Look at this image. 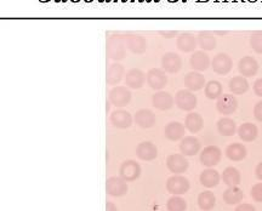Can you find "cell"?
<instances>
[{
	"label": "cell",
	"instance_id": "e0dca14e",
	"mask_svg": "<svg viewBox=\"0 0 262 211\" xmlns=\"http://www.w3.org/2000/svg\"><path fill=\"white\" fill-rule=\"evenodd\" d=\"M136 156L141 160L151 161L158 156V148L152 142H141L136 147Z\"/></svg>",
	"mask_w": 262,
	"mask_h": 211
},
{
	"label": "cell",
	"instance_id": "6da1fadb",
	"mask_svg": "<svg viewBox=\"0 0 262 211\" xmlns=\"http://www.w3.org/2000/svg\"><path fill=\"white\" fill-rule=\"evenodd\" d=\"M106 52L111 60L121 61L126 56V42L125 37L112 36L106 43Z\"/></svg>",
	"mask_w": 262,
	"mask_h": 211
},
{
	"label": "cell",
	"instance_id": "277c9868",
	"mask_svg": "<svg viewBox=\"0 0 262 211\" xmlns=\"http://www.w3.org/2000/svg\"><path fill=\"white\" fill-rule=\"evenodd\" d=\"M119 175L124 181L133 182L141 176V166L135 160H125L120 165Z\"/></svg>",
	"mask_w": 262,
	"mask_h": 211
},
{
	"label": "cell",
	"instance_id": "7dc6e473",
	"mask_svg": "<svg viewBox=\"0 0 262 211\" xmlns=\"http://www.w3.org/2000/svg\"><path fill=\"white\" fill-rule=\"evenodd\" d=\"M216 34H218V36H224V34H227V32H216Z\"/></svg>",
	"mask_w": 262,
	"mask_h": 211
},
{
	"label": "cell",
	"instance_id": "7bdbcfd3",
	"mask_svg": "<svg viewBox=\"0 0 262 211\" xmlns=\"http://www.w3.org/2000/svg\"><path fill=\"white\" fill-rule=\"evenodd\" d=\"M159 34L163 36L164 38H174V37L179 36V32L177 30H160Z\"/></svg>",
	"mask_w": 262,
	"mask_h": 211
},
{
	"label": "cell",
	"instance_id": "f546056e",
	"mask_svg": "<svg viewBox=\"0 0 262 211\" xmlns=\"http://www.w3.org/2000/svg\"><path fill=\"white\" fill-rule=\"evenodd\" d=\"M248 154L245 146L242 144H232L226 148V156L232 161L243 160Z\"/></svg>",
	"mask_w": 262,
	"mask_h": 211
},
{
	"label": "cell",
	"instance_id": "4316f807",
	"mask_svg": "<svg viewBox=\"0 0 262 211\" xmlns=\"http://www.w3.org/2000/svg\"><path fill=\"white\" fill-rule=\"evenodd\" d=\"M196 42H198V45L201 46L203 50L210 51L216 48V38L209 30H202V32H199L198 37H196Z\"/></svg>",
	"mask_w": 262,
	"mask_h": 211
},
{
	"label": "cell",
	"instance_id": "7a4b0ae2",
	"mask_svg": "<svg viewBox=\"0 0 262 211\" xmlns=\"http://www.w3.org/2000/svg\"><path fill=\"white\" fill-rule=\"evenodd\" d=\"M189 185L188 179H186L185 176L181 175H174L168 180L167 182V189L170 194L174 195H181L185 194L189 191Z\"/></svg>",
	"mask_w": 262,
	"mask_h": 211
},
{
	"label": "cell",
	"instance_id": "ab89813d",
	"mask_svg": "<svg viewBox=\"0 0 262 211\" xmlns=\"http://www.w3.org/2000/svg\"><path fill=\"white\" fill-rule=\"evenodd\" d=\"M254 117L255 119L262 123V101L257 102L254 107Z\"/></svg>",
	"mask_w": 262,
	"mask_h": 211
},
{
	"label": "cell",
	"instance_id": "74e56055",
	"mask_svg": "<svg viewBox=\"0 0 262 211\" xmlns=\"http://www.w3.org/2000/svg\"><path fill=\"white\" fill-rule=\"evenodd\" d=\"M250 45L252 50L257 54H262V30H256L251 34Z\"/></svg>",
	"mask_w": 262,
	"mask_h": 211
},
{
	"label": "cell",
	"instance_id": "f6af8a7d",
	"mask_svg": "<svg viewBox=\"0 0 262 211\" xmlns=\"http://www.w3.org/2000/svg\"><path fill=\"white\" fill-rule=\"evenodd\" d=\"M106 211H118V207L112 201H107V204H106Z\"/></svg>",
	"mask_w": 262,
	"mask_h": 211
},
{
	"label": "cell",
	"instance_id": "52a82bcc",
	"mask_svg": "<svg viewBox=\"0 0 262 211\" xmlns=\"http://www.w3.org/2000/svg\"><path fill=\"white\" fill-rule=\"evenodd\" d=\"M221 157H222V152H221L217 146H208V147H205L202 151L199 159H201V163L203 165L211 167L220 163Z\"/></svg>",
	"mask_w": 262,
	"mask_h": 211
},
{
	"label": "cell",
	"instance_id": "2e32d148",
	"mask_svg": "<svg viewBox=\"0 0 262 211\" xmlns=\"http://www.w3.org/2000/svg\"><path fill=\"white\" fill-rule=\"evenodd\" d=\"M111 123L118 129H127L133 124V117L129 112L124 110H115L111 114Z\"/></svg>",
	"mask_w": 262,
	"mask_h": 211
},
{
	"label": "cell",
	"instance_id": "7c38bea8",
	"mask_svg": "<svg viewBox=\"0 0 262 211\" xmlns=\"http://www.w3.org/2000/svg\"><path fill=\"white\" fill-rule=\"evenodd\" d=\"M233 62L232 58L227 54H218L214 57L213 62H211V67H213L214 72L220 74V76H224V74L230 73L232 69Z\"/></svg>",
	"mask_w": 262,
	"mask_h": 211
},
{
	"label": "cell",
	"instance_id": "d590c367",
	"mask_svg": "<svg viewBox=\"0 0 262 211\" xmlns=\"http://www.w3.org/2000/svg\"><path fill=\"white\" fill-rule=\"evenodd\" d=\"M205 96L209 100H218L222 95V84L217 80H210L204 89Z\"/></svg>",
	"mask_w": 262,
	"mask_h": 211
},
{
	"label": "cell",
	"instance_id": "ac0fdd59",
	"mask_svg": "<svg viewBox=\"0 0 262 211\" xmlns=\"http://www.w3.org/2000/svg\"><path fill=\"white\" fill-rule=\"evenodd\" d=\"M147 76L142 72L141 69L133 68L125 76V84L131 89H141L145 84Z\"/></svg>",
	"mask_w": 262,
	"mask_h": 211
},
{
	"label": "cell",
	"instance_id": "f35d334b",
	"mask_svg": "<svg viewBox=\"0 0 262 211\" xmlns=\"http://www.w3.org/2000/svg\"><path fill=\"white\" fill-rule=\"evenodd\" d=\"M251 197L252 199L257 201V203H262V182L252 186Z\"/></svg>",
	"mask_w": 262,
	"mask_h": 211
},
{
	"label": "cell",
	"instance_id": "d6986e66",
	"mask_svg": "<svg viewBox=\"0 0 262 211\" xmlns=\"http://www.w3.org/2000/svg\"><path fill=\"white\" fill-rule=\"evenodd\" d=\"M196 38L193 36L192 33L189 32H185V33H181L179 37H177L176 40V45L177 49L183 52H192L194 51V49L196 48Z\"/></svg>",
	"mask_w": 262,
	"mask_h": 211
},
{
	"label": "cell",
	"instance_id": "1f68e13d",
	"mask_svg": "<svg viewBox=\"0 0 262 211\" xmlns=\"http://www.w3.org/2000/svg\"><path fill=\"white\" fill-rule=\"evenodd\" d=\"M230 90L235 95H243L249 90V83L243 76L233 77L230 80Z\"/></svg>",
	"mask_w": 262,
	"mask_h": 211
},
{
	"label": "cell",
	"instance_id": "bcb514c9",
	"mask_svg": "<svg viewBox=\"0 0 262 211\" xmlns=\"http://www.w3.org/2000/svg\"><path fill=\"white\" fill-rule=\"evenodd\" d=\"M109 107H111V102L107 101V103H106V111L109 112Z\"/></svg>",
	"mask_w": 262,
	"mask_h": 211
},
{
	"label": "cell",
	"instance_id": "603a6c76",
	"mask_svg": "<svg viewBox=\"0 0 262 211\" xmlns=\"http://www.w3.org/2000/svg\"><path fill=\"white\" fill-rule=\"evenodd\" d=\"M125 69H124L123 64L119 63H112L107 69V76H106V82L108 85H117L121 82Z\"/></svg>",
	"mask_w": 262,
	"mask_h": 211
},
{
	"label": "cell",
	"instance_id": "30bf717a",
	"mask_svg": "<svg viewBox=\"0 0 262 211\" xmlns=\"http://www.w3.org/2000/svg\"><path fill=\"white\" fill-rule=\"evenodd\" d=\"M125 42H126V48L129 49L131 52L134 54H139L141 55L143 52H146L148 48L147 40L143 38L142 36H139V34H134L130 33L125 37Z\"/></svg>",
	"mask_w": 262,
	"mask_h": 211
},
{
	"label": "cell",
	"instance_id": "5b68a950",
	"mask_svg": "<svg viewBox=\"0 0 262 211\" xmlns=\"http://www.w3.org/2000/svg\"><path fill=\"white\" fill-rule=\"evenodd\" d=\"M175 103L182 111H193L196 107V96L189 90H180L175 96Z\"/></svg>",
	"mask_w": 262,
	"mask_h": 211
},
{
	"label": "cell",
	"instance_id": "7402d4cb",
	"mask_svg": "<svg viewBox=\"0 0 262 211\" xmlns=\"http://www.w3.org/2000/svg\"><path fill=\"white\" fill-rule=\"evenodd\" d=\"M189 63H191V67L196 72H203V71H207L209 66H210V58H209V56L204 51H195L191 56Z\"/></svg>",
	"mask_w": 262,
	"mask_h": 211
},
{
	"label": "cell",
	"instance_id": "ba28073f",
	"mask_svg": "<svg viewBox=\"0 0 262 211\" xmlns=\"http://www.w3.org/2000/svg\"><path fill=\"white\" fill-rule=\"evenodd\" d=\"M216 108L218 113L223 114V116H230V114L235 113L238 108V101H237L235 95L222 94L217 100Z\"/></svg>",
	"mask_w": 262,
	"mask_h": 211
},
{
	"label": "cell",
	"instance_id": "8d00e7d4",
	"mask_svg": "<svg viewBox=\"0 0 262 211\" xmlns=\"http://www.w3.org/2000/svg\"><path fill=\"white\" fill-rule=\"evenodd\" d=\"M168 211H186L187 203L180 195H174L167 203Z\"/></svg>",
	"mask_w": 262,
	"mask_h": 211
},
{
	"label": "cell",
	"instance_id": "e575fe53",
	"mask_svg": "<svg viewBox=\"0 0 262 211\" xmlns=\"http://www.w3.org/2000/svg\"><path fill=\"white\" fill-rule=\"evenodd\" d=\"M216 204V198L213 192H202L198 197V205L203 211H210Z\"/></svg>",
	"mask_w": 262,
	"mask_h": 211
},
{
	"label": "cell",
	"instance_id": "9c48e42d",
	"mask_svg": "<svg viewBox=\"0 0 262 211\" xmlns=\"http://www.w3.org/2000/svg\"><path fill=\"white\" fill-rule=\"evenodd\" d=\"M188 160L183 154H171L167 158V166L170 170V172L175 175H181V173L186 172L188 169Z\"/></svg>",
	"mask_w": 262,
	"mask_h": 211
},
{
	"label": "cell",
	"instance_id": "4fadbf2b",
	"mask_svg": "<svg viewBox=\"0 0 262 211\" xmlns=\"http://www.w3.org/2000/svg\"><path fill=\"white\" fill-rule=\"evenodd\" d=\"M202 148V144L198 138L194 136H186L182 138L180 144V151L181 154L185 157H193L196 153H199Z\"/></svg>",
	"mask_w": 262,
	"mask_h": 211
},
{
	"label": "cell",
	"instance_id": "484cf974",
	"mask_svg": "<svg viewBox=\"0 0 262 211\" xmlns=\"http://www.w3.org/2000/svg\"><path fill=\"white\" fill-rule=\"evenodd\" d=\"M238 135L244 142H252L257 138L258 129L255 124L244 123L238 128Z\"/></svg>",
	"mask_w": 262,
	"mask_h": 211
},
{
	"label": "cell",
	"instance_id": "83f0119b",
	"mask_svg": "<svg viewBox=\"0 0 262 211\" xmlns=\"http://www.w3.org/2000/svg\"><path fill=\"white\" fill-rule=\"evenodd\" d=\"M204 126V119L201 114L198 113H189L187 114L185 119V128L188 130L189 132L196 133L199 132Z\"/></svg>",
	"mask_w": 262,
	"mask_h": 211
},
{
	"label": "cell",
	"instance_id": "8fae6325",
	"mask_svg": "<svg viewBox=\"0 0 262 211\" xmlns=\"http://www.w3.org/2000/svg\"><path fill=\"white\" fill-rule=\"evenodd\" d=\"M182 67V60L175 52H167L161 57V68L167 73H177Z\"/></svg>",
	"mask_w": 262,
	"mask_h": 211
},
{
	"label": "cell",
	"instance_id": "4dcf8cb0",
	"mask_svg": "<svg viewBox=\"0 0 262 211\" xmlns=\"http://www.w3.org/2000/svg\"><path fill=\"white\" fill-rule=\"evenodd\" d=\"M220 179H221L220 173L214 169L204 170V171L201 173V178H199V180H201V184L207 188L216 187L218 182H220Z\"/></svg>",
	"mask_w": 262,
	"mask_h": 211
},
{
	"label": "cell",
	"instance_id": "b9f144b4",
	"mask_svg": "<svg viewBox=\"0 0 262 211\" xmlns=\"http://www.w3.org/2000/svg\"><path fill=\"white\" fill-rule=\"evenodd\" d=\"M235 211H256V209L251 204H239Z\"/></svg>",
	"mask_w": 262,
	"mask_h": 211
},
{
	"label": "cell",
	"instance_id": "9a60e30c",
	"mask_svg": "<svg viewBox=\"0 0 262 211\" xmlns=\"http://www.w3.org/2000/svg\"><path fill=\"white\" fill-rule=\"evenodd\" d=\"M258 62L255 60L251 56H245L242 60L239 61L238 63V69L239 73L242 74L244 78H248V77H254L255 74L258 72Z\"/></svg>",
	"mask_w": 262,
	"mask_h": 211
},
{
	"label": "cell",
	"instance_id": "5bb4252c",
	"mask_svg": "<svg viewBox=\"0 0 262 211\" xmlns=\"http://www.w3.org/2000/svg\"><path fill=\"white\" fill-rule=\"evenodd\" d=\"M147 83L152 89L161 90L167 85L168 76L165 74V71L159 69V68H152L147 73Z\"/></svg>",
	"mask_w": 262,
	"mask_h": 211
},
{
	"label": "cell",
	"instance_id": "d6a6232c",
	"mask_svg": "<svg viewBox=\"0 0 262 211\" xmlns=\"http://www.w3.org/2000/svg\"><path fill=\"white\" fill-rule=\"evenodd\" d=\"M244 198V193L238 187H228L223 192V200L228 205H236L239 204Z\"/></svg>",
	"mask_w": 262,
	"mask_h": 211
},
{
	"label": "cell",
	"instance_id": "836d02e7",
	"mask_svg": "<svg viewBox=\"0 0 262 211\" xmlns=\"http://www.w3.org/2000/svg\"><path fill=\"white\" fill-rule=\"evenodd\" d=\"M218 133L222 136H233L237 131L236 122L231 118H221L217 122Z\"/></svg>",
	"mask_w": 262,
	"mask_h": 211
},
{
	"label": "cell",
	"instance_id": "cb8c5ba5",
	"mask_svg": "<svg viewBox=\"0 0 262 211\" xmlns=\"http://www.w3.org/2000/svg\"><path fill=\"white\" fill-rule=\"evenodd\" d=\"M134 119L140 128L149 129L155 124V114L149 110H140L136 112Z\"/></svg>",
	"mask_w": 262,
	"mask_h": 211
},
{
	"label": "cell",
	"instance_id": "3957f363",
	"mask_svg": "<svg viewBox=\"0 0 262 211\" xmlns=\"http://www.w3.org/2000/svg\"><path fill=\"white\" fill-rule=\"evenodd\" d=\"M131 101V92L125 86H115L109 91V102L115 107H125Z\"/></svg>",
	"mask_w": 262,
	"mask_h": 211
},
{
	"label": "cell",
	"instance_id": "ffe728a7",
	"mask_svg": "<svg viewBox=\"0 0 262 211\" xmlns=\"http://www.w3.org/2000/svg\"><path fill=\"white\" fill-rule=\"evenodd\" d=\"M174 97L171 96L169 92L159 91L157 94L153 95L152 97V103L155 108L159 111H168L170 108H173L174 106Z\"/></svg>",
	"mask_w": 262,
	"mask_h": 211
},
{
	"label": "cell",
	"instance_id": "ee69618b",
	"mask_svg": "<svg viewBox=\"0 0 262 211\" xmlns=\"http://www.w3.org/2000/svg\"><path fill=\"white\" fill-rule=\"evenodd\" d=\"M255 175H256V178L260 180V181H262V161L257 164L256 169H255Z\"/></svg>",
	"mask_w": 262,
	"mask_h": 211
},
{
	"label": "cell",
	"instance_id": "f1b7e54d",
	"mask_svg": "<svg viewBox=\"0 0 262 211\" xmlns=\"http://www.w3.org/2000/svg\"><path fill=\"white\" fill-rule=\"evenodd\" d=\"M222 181L228 187H238L240 181H242V176H240L239 170L233 166L226 167L222 172Z\"/></svg>",
	"mask_w": 262,
	"mask_h": 211
},
{
	"label": "cell",
	"instance_id": "d4e9b609",
	"mask_svg": "<svg viewBox=\"0 0 262 211\" xmlns=\"http://www.w3.org/2000/svg\"><path fill=\"white\" fill-rule=\"evenodd\" d=\"M165 137L170 141H179L185 136V125L179 122H171L165 126Z\"/></svg>",
	"mask_w": 262,
	"mask_h": 211
},
{
	"label": "cell",
	"instance_id": "44dd1931",
	"mask_svg": "<svg viewBox=\"0 0 262 211\" xmlns=\"http://www.w3.org/2000/svg\"><path fill=\"white\" fill-rule=\"evenodd\" d=\"M185 86L187 90L189 91H198L204 88L205 85V78L203 74L199 72H189L187 73V76L185 77Z\"/></svg>",
	"mask_w": 262,
	"mask_h": 211
},
{
	"label": "cell",
	"instance_id": "8992f818",
	"mask_svg": "<svg viewBox=\"0 0 262 211\" xmlns=\"http://www.w3.org/2000/svg\"><path fill=\"white\" fill-rule=\"evenodd\" d=\"M106 192L111 197H123L127 193L126 181H124L120 176L119 178L112 176L107 179V182H106Z\"/></svg>",
	"mask_w": 262,
	"mask_h": 211
},
{
	"label": "cell",
	"instance_id": "60d3db41",
	"mask_svg": "<svg viewBox=\"0 0 262 211\" xmlns=\"http://www.w3.org/2000/svg\"><path fill=\"white\" fill-rule=\"evenodd\" d=\"M254 92H255V95L262 97V78L257 79L256 82L254 83Z\"/></svg>",
	"mask_w": 262,
	"mask_h": 211
}]
</instances>
